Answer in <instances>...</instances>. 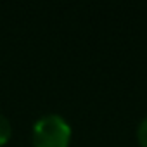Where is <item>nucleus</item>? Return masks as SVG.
I'll use <instances>...</instances> for the list:
<instances>
[{"label": "nucleus", "mask_w": 147, "mask_h": 147, "mask_svg": "<svg viewBox=\"0 0 147 147\" xmlns=\"http://www.w3.org/2000/svg\"><path fill=\"white\" fill-rule=\"evenodd\" d=\"M71 126L59 114H45L33 126L35 147H67Z\"/></svg>", "instance_id": "nucleus-1"}, {"label": "nucleus", "mask_w": 147, "mask_h": 147, "mask_svg": "<svg viewBox=\"0 0 147 147\" xmlns=\"http://www.w3.org/2000/svg\"><path fill=\"white\" fill-rule=\"evenodd\" d=\"M11 133H12V126H11L9 119H7L2 113H0V145L5 144V142L9 140Z\"/></svg>", "instance_id": "nucleus-2"}, {"label": "nucleus", "mask_w": 147, "mask_h": 147, "mask_svg": "<svg viewBox=\"0 0 147 147\" xmlns=\"http://www.w3.org/2000/svg\"><path fill=\"white\" fill-rule=\"evenodd\" d=\"M137 137L142 147H147V116L140 121L138 128H137Z\"/></svg>", "instance_id": "nucleus-3"}]
</instances>
